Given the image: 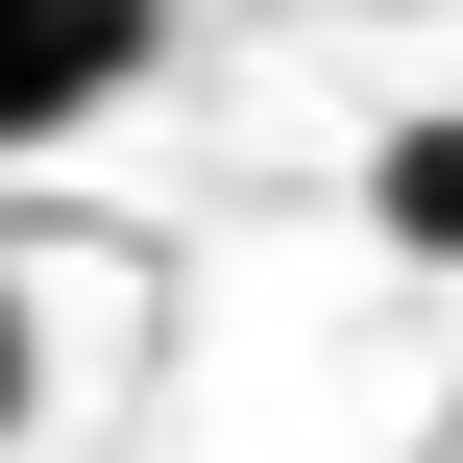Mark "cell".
I'll return each instance as SVG.
<instances>
[{
    "instance_id": "6da1fadb",
    "label": "cell",
    "mask_w": 463,
    "mask_h": 463,
    "mask_svg": "<svg viewBox=\"0 0 463 463\" xmlns=\"http://www.w3.org/2000/svg\"><path fill=\"white\" fill-rule=\"evenodd\" d=\"M146 24H171V0H0V146L98 122V98L146 73Z\"/></svg>"
},
{
    "instance_id": "7a4b0ae2",
    "label": "cell",
    "mask_w": 463,
    "mask_h": 463,
    "mask_svg": "<svg viewBox=\"0 0 463 463\" xmlns=\"http://www.w3.org/2000/svg\"><path fill=\"white\" fill-rule=\"evenodd\" d=\"M366 220H391L415 269H463V122H391V146H366Z\"/></svg>"
},
{
    "instance_id": "3957f363",
    "label": "cell",
    "mask_w": 463,
    "mask_h": 463,
    "mask_svg": "<svg viewBox=\"0 0 463 463\" xmlns=\"http://www.w3.org/2000/svg\"><path fill=\"white\" fill-rule=\"evenodd\" d=\"M24 391H49V342H24V293H0V439H24Z\"/></svg>"
}]
</instances>
